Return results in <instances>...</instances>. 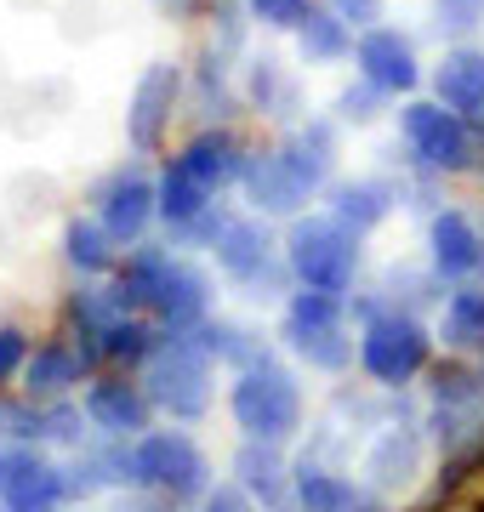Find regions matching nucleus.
I'll return each mask as SVG.
<instances>
[{"instance_id": "obj_8", "label": "nucleus", "mask_w": 484, "mask_h": 512, "mask_svg": "<svg viewBox=\"0 0 484 512\" xmlns=\"http://www.w3.org/2000/svg\"><path fill=\"white\" fill-rule=\"evenodd\" d=\"M359 365H365V376L382 382V387L410 382L416 370L428 365V330L416 325L410 313H382V319H371L365 336H359Z\"/></svg>"}, {"instance_id": "obj_31", "label": "nucleus", "mask_w": 484, "mask_h": 512, "mask_svg": "<svg viewBox=\"0 0 484 512\" xmlns=\"http://www.w3.org/2000/svg\"><path fill=\"white\" fill-rule=\"evenodd\" d=\"M251 97H257V109H268V114H280L285 103H291V80L280 74L274 57H262L257 69H251Z\"/></svg>"}, {"instance_id": "obj_40", "label": "nucleus", "mask_w": 484, "mask_h": 512, "mask_svg": "<svg viewBox=\"0 0 484 512\" xmlns=\"http://www.w3.org/2000/svg\"><path fill=\"white\" fill-rule=\"evenodd\" d=\"M160 6H171V12H188V6H194V0H160Z\"/></svg>"}, {"instance_id": "obj_6", "label": "nucleus", "mask_w": 484, "mask_h": 512, "mask_svg": "<svg viewBox=\"0 0 484 512\" xmlns=\"http://www.w3.org/2000/svg\"><path fill=\"white\" fill-rule=\"evenodd\" d=\"M399 131H405V148L416 165L428 171H467L473 165V137H467V120L456 109H445L439 97L433 103H405L399 109Z\"/></svg>"}, {"instance_id": "obj_27", "label": "nucleus", "mask_w": 484, "mask_h": 512, "mask_svg": "<svg viewBox=\"0 0 484 512\" xmlns=\"http://www.w3.org/2000/svg\"><path fill=\"white\" fill-rule=\"evenodd\" d=\"M280 148L297 160V171L308 177V183L325 188V177H331V165H336V137H331V126H302V131H291Z\"/></svg>"}, {"instance_id": "obj_11", "label": "nucleus", "mask_w": 484, "mask_h": 512, "mask_svg": "<svg viewBox=\"0 0 484 512\" xmlns=\"http://www.w3.org/2000/svg\"><path fill=\"white\" fill-rule=\"evenodd\" d=\"M63 495H69V473L40 461L29 444H6L0 450V507L6 512H57Z\"/></svg>"}, {"instance_id": "obj_21", "label": "nucleus", "mask_w": 484, "mask_h": 512, "mask_svg": "<svg viewBox=\"0 0 484 512\" xmlns=\"http://www.w3.org/2000/svg\"><path fill=\"white\" fill-rule=\"evenodd\" d=\"M393 211V188L376 183V177H359V183H336L331 188V217H342L348 228H376V222Z\"/></svg>"}, {"instance_id": "obj_34", "label": "nucleus", "mask_w": 484, "mask_h": 512, "mask_svg": "<svg viewBox=\"0 0 484 512\" xmlns=\"http://www.w3.org/2000/svg\"><path fill=\"white\" fill-rule=\"evenodd\" d=\"M382 97H388V92H376L371 80H365L359 92L348 86V92L336 97V109H342V120H354V126H365V120H376V103H382Z\"/></svg>"}, {"instance_id": "obj_39", "label": "nucleus", "mask_w": 484, "mask_h": 512, "mask_svg": "<svg viewBox=\"0 0 484 512\" xmlns=\"http://www.w3.org/2000/svg\"><path fill=\"white\" fill-rule=\"evenodd\" d=\"M205 512H257V507H251L240 490H211L205 495Z\"/></svg>"}, {"instance_id": "obj_32", "label": "nucleus", "mask_w": 484, "mask_h": 512, "mask_svg": "<svg viewBox=\"0 0 484 512\" xmlns=\"http://www.w3.org/2000/svg\"><path fill=\"white\" fill-rule=\"evenodd\" d=\"M0 433H6V439H18V444L46 439V410H40L35 399H29V404H0Z\"/></svg>"}, {"instance_id": "obj_3", "label": "nucleus", "mask_w": 484, "mask_h": 512, "mask_svg": "<svg viewBox=\"0 0 484 512\" xmlns=\"http://www.w3.org/2000/svg\"><path fill=\"white\" fill-rule=\"evenodd\" d=\"M143 393H149L166 416L177 421H194L205 416V404H211V353L194 330H177V336H160L143 359Z\"/></svg>"}, {"instance_id": "obj_5", "label": "nucleus", "mask_w": 484, "mask_h": 512, "mask_svg": "<svg viewBox=\"0 0 484 512\" xmlns=\"http://www.w3.org/2000/svg\"><path fill=\"white\" fill-rule=\"evenodd\" d=\"M285 348L308 359L314 370H342L354 359V336L342 325V296L331 291H297L285 308Z\"/></svg>"}, {"instance_id": "obj_1", "label": "nucleus", "mask_w": 484, "mask_h": 512, "mask_svg": "<svg viewBox=\"0 0 484 512\" xmlns=\"http://www.w3.org/2000/svg\"><path fill=\"white\" fill-rule=\"evenodd\" d=\"M120 291H126L131 308H149L171 330L200 325L205 308H211V279L171 251H137L120 274Z\"/></svg>"}, {"instance_id": "obj_30", "label": "nucleus", "mask_w": 484, "mask_h": 512, "mask_svg": "<svg viewBox=\"0 0 484 512\" xmlns=\"http://www.w3.org/2000/svg\"><path fill=\"white\" fill-rule=\"evenodd\" d=\"M149 325H137V319H120V325H109L103 336H97V353L103 359H149Z\"/></svg>"}, {"instance_id": "obj_19", "label": "nucleus", "mask_w": 484, "mask_h": 512, "mask_svg": "<svg viewBox=\"0 0 484 512\" xmlns=\"http://www.w3.org/2000/svg\"><path fill=\"white\" fill-rule=\"evenodd\" d=\"M80 370H86V359H80L75 348L46 342V348H35L29 365H23V393H29V399H57V393H69V387L80 382Z\"/></svg>"}, {"instance_id": "obj_37", "label": "nucleus", "mask_w": 484, "mask_h": 512, "mask_svg": "<svg viewBox=\"0 0 484 512\" xmlns=\"http://www.w3.org/2000/svg\"><path fill=\"white\" fill-rule=\"evenodd\" d=\"M331 12L348 29H376V18H382V0H331Z\"/></svg>"}, {"instance_id": "obj_16", "label": "nucleus", "mask_w": 484, "mask_h": 512, "mask_svg": "<svg viewBox=\"0 0 484 512\" xmlns=\"http://www.w3.org/2000/svg\"><path fill=\"white\" fill-rule=\"evenodd\" d=\"M240 165H245V160H240V143H234L228 131H200V137H194V143L177 154V160H171V171H183L188 183L205 188V194L217 200V194H223L234 177H240Z\"/></svg>"}, {"instance_id": "obj_33", "label": "nucleus", "mask_w": 484, "mask_h": 512, "mask_svg": "<svg viewBox=\"0 0 484 512\" xmlns=\"http://www.w3.org/2000/svg\"><path fill=\"white\" fill-rule=\"evenodd\" d=\"M308 6H314V0H251V12H257L268 29H297V23L308 18Z\"/></svg>"}, {"instance_id": "obj_38", "label": "nucleus", "mask_w": 484, "mask_h": 512, "mask_svg": "<svg viewBox=\"0 0 484 512\" xmlns=\"http://www.w3.org/2000/svg\"><path fill=\"white\" fill-rule=\"evenodd\" d=\"M114 512H177V501L171 495H126Z\"/></svg>"}, {"instance_id": "obj_36", "label": "nucleus", "mask_w": 484, "mask_h": 512, "mask_svg": "<svg viewBox=\"0 0 484 512\" xmlns=\"http://www.w3.org/2000/svg\"><path fill=\"white\" fill-rule=\"evenodd\" d=\"M439 23L456 29V35H462V29H479L484 23V0H439Z\"/></svg>"}, {"instance_id": "obj_28", "label": "nucleus", "mask_w": 484, "mask_h": 512, "mask_svg": "<svg viewBox=\"0 0 484 512\" xmlns=\"http://www.w3.org/2000/svg\"><path fill=\"white\" fill-rule=\"evenodd\" d=\"M194 336L205 342V353H211V359H228V365H262L251 330H240V325H200Z\"/></svg>"}, {"instance_id": "obj_29", "label": "nucleus", "mask_w": 484, "mask_h": 512, "mask_svg": "<svg viewBox=\"0 0 484 512\" xmlns=\"http://www.w3.org/2000/svg\"><path fill=\"white\" fill-rule=\"evenodd\" d=\"M410 467H416V439H410V433H388V439L371 450V461H365V473H371L376 484H393V478H405Z\"/></svg>"}, {"instance_id": "obj_2", "label": "nucleus", "mask_w": 484, "mask_h": 512, "mask_svg": "<svg viewBox=\"0 0 484 512\" xmlns=\"http://www.w3.org/2000/svg\"><path fill=\"white\" fill-rule=\"evenodd\" d=\"M285 268L297 274L302 291H331L342 296L359 274V228L342 217H297L285 239Z\"/></svg>"}, {"instance_id": "obj_10", "label": "nucleus", "mask_w": 484, "mask_h": 512, "mask_svg": "<svg viewBox=\"0 0 484 512\" xmlns=\"http://www.w3.org/2000/svg\"><path fill=\"white\" fill-rule=\"evenodd\" d=\"M240 183H245L251 211H262V217H297L302 205L314 200V183L297 171V160H291L285 148L251 154V160L240 165Z\"/></svg>"}, {"instance_id": "obj_17", "label": "nucleus", "mask_w": 484, "mask_h": 512, "mask_svg": "<svg viewBox=\"0 0 484 512\" xmlns=\"http://www.w3.org/2000/svg\"><path fill=\"white\" fill-rule=\"evenodd\" d=\"M149 410H154V399L137 382H97L92 393H86V416H92V427L109 433V439H137V433L149 427Z\"/></svg>"}, {"instance_id": "obj_22", "label": "nucleus", "mask_w": 484, "mask_h": 512, "mask_svg": "<svg viewBox=\"0 0 484 512\" xmlns=\"http://www.w3.org/2000/svg\"><path fill=\"white\" fill-rule=\"evenodd\" d=\"M297 501H302V512H376L365 495H354L348 478L325 473V467H308V461L297 467Z\"/></svg>"}, {"instance_id": "obj_26", "label": "nucleus", "mask_w": 484, "mask_h": 512, "mask_svg": "<svg viewBox=\"0 0 484 512\" xmlns=\"http://www.w3.org/2000/svg\"><path fill=\"white\" fill-rule=\"evenodd\" d=\"M234 473H240L245 495H262V501H280L285 495V467H280V456H274V444L245 439V450L234 456Z\"/></svg>"}, {"instance_id": "obj_35", "label": "nucleus", "mask_w": 484, "mask_h": 512, "mask_svg": "<svg viewBox=\"0 0 484 512\" xmlns=\"http://www.w3.org/2000/svg\"><path fill=\"white\" fill-rule=\"evenodd\" d=\"M23 365H29V342H23V330L0 325V387L12 382V376H23Z\"/></svg>"}, {"instance_id": "obj_24", "label": "nucleus", "mask_w": 484, "mask_h": 512, "mask_svg": "<svg viewBox=\"0 0 484 512\" xmlns=\"http://www.w3.org/2000/svg\"><path fill=\"white\" fill-rule=\"evenodd\" d=\"M126 308H131V302H126V291H120V285H109V291H103V285H80L75 302H69L80 336H86L92 348H97V336H103V330L126 319Z\"/></svg>"}, {"instance_id": "obj_4", "label": "nucleus", "mask_w": 484, "mask_h": 512, "mask_svg": "<svg viewBox=\"0 0 484 512\" xmlns=\"http://www.w3.org/2000/svg\"><path fill=\"white\" fill-rule=\"evenodd\" d=\"M228 410H234V421H240L245 439H262V444H280L297 433L302 421V393L297 382L285 376L280 365H245L240 382H234V393H228Z\"/></svg>"}, {"instance_id": "obj_7", "label": "nucleus", "mask_w": 484, "mask_h": 512, "mask_svg": "<svg viewBox=\"0 0 484 512\" xmlns=\"http://www.w3.org/2000/svg\"><path fill=\"white\" fill-rule=\"evenodd\" d=\"M137 484H149L171 501H194V495H211L205 490L211 467L188 433H143L137 439Z\"/></svg>"}, {"instance_id": "obj_25", "label": "nucleus", "mask_w": 484, "mask_h": 512, "mask_svg": "<svg viewBox=\"0 0 484 512\" xmlns=\"http://www.w3.org/2000/svg\"><path fill=\"white\" fill-rule=\"evenodd\" d=\"M439 330H445L450 348H484V285H462V291H450Z\"/></svg>"}, {"instance_id": "obj_12", "label": "nucleus", "mask_w": 484, "mask_h": 512, "mask_svg": "<svg viewBox=\"0 0 484 512\" xmlns=\"http://www.w3.org/2000/svg\"><path fill=\"white\" fill-rule=\"evenodd\" d=\"M354 63H359V74L371 80L376 92H388V97L422 86L416 46H410V35H399V29H388V23H376V29H365V35L354 40Z\"/></svg>"}, {"instance_id": "obj_15", "label": "nucleus", "mask_w": 484, "mask_h": 512, "mask_svg": "<svg viewBox=\"0 0 484 512\" xmlns=\"http://www.w3.org/2000/svg\"><path fill=\"white\" fill-rule=\"evenodd\" d=\"M428 256L439 279H467L484 268V228H473L467 211H439L428 222Z\"/></svg>"}, {"instance_id": "obj_9", "label": "nucleus", "mask_w": 484, "mask_h": 512, "mask_svg": "<svg viewBox=\"0 0 484 512\" xmlns=\"http://www.w3.org/2000/svg\"><path fill=\"white\" fill-rule=\"evenodd\" d=\"M211 251H217V268H223L234 285H245L251 296H274L268 285L280 279V262H274V239L268 228L251 217H228L211 239Z\"/></svg>"}, {"instance_id": "obj_18", "label": "nucleus", "mask_w": 484, "mask_h": 512, "mask_svg": "<svg viewBox=\"0 0 484 512\" xmlns=\"http://www.w3.org/2000/svg\"><path fill=\"white\" fill-rule=\"evenodd\" d=\"M433 97H439L445 109H456L462 120L484 114V52H473V46L445 52V63L433 69Z\"/></svg>"}, {"instance_id": "obj_41", "label": "nucleus", "mask_w": 484, "mask_h": 512, "mask_svg": "<svg viewBox=\"0 0 484 512\" xmlns=\"http://www.w3.org/2000/svg\"><path fill=\"white\" fill-rule=\"evenodd\" d=\"M473 512H484V501H479V507H473Z\"/></svg>"}, {"instance_id": "obj_20", "label": "nucleus", "mask_w": 484, "mask_h": 512, "mask_svg": "<svg viewBox=\"0 0 484 512\" xmlns=\"http://www.w3.org/2000/svg\"><path fill=\"white\" fill-rule=\"evenodd\" d=\"M297 46H302V63H342L354 52V29L336 18L331 6H308V18L297 23Z\"/></svg>"}, {"instance_id": "obj_14", "label": "nucleus", "mask_w": 484, "mask_h": 512, "mask_svg": "<svg viewBox=\"0 0 484 512\" xmlns=\"http://www.w3.org/2000/svg\"><path fill=\"white\" fill-rule=\"evenodd\" d=\"M177 92H183V69L177 63H149L137 92H131V109H126V131H131V148H160L166 137V120L177 109Z\"/></svg>"}, {"instance_id": "obj_23", "label": "nucleus", "mask_w": 484, "mask_h": 512, "mask_svg": "<svg viewBox=\"0 0 484 512\" xmlns=\"http://www.w3.org/2000/svg\"><path fill=\"white\" fill-rule=\"evenodd\" d=\"M63 256L75 274H103L114 262V234L103 228V217H69L63 222Z\"/></svg>"}, {"instance_id": "obj_13", "label": "nucleus", "mask_w": 484, "mask_h": 512, "mask_svg": "<svg viewBox=\"0 0 484 512\" xmlns=\"http://www.w3.org/2000/svg\"><path fill=\"white\" fill-rule=\"evenodd\" d=\"M97 217L114 234V245H137L143 228L160 217V183H149L143 171H120L97 188Z\"/></svg>"}]
</instances>
